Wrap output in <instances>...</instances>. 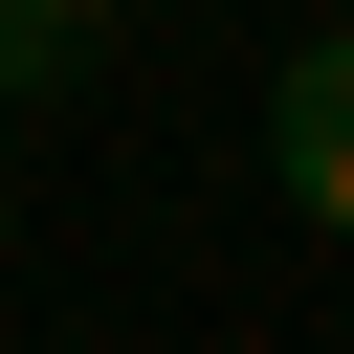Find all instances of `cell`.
<instances>
[{
    "label": "cell",
    "instance_id": "1",
    "mask_svg": "<svg viewBox=\"0 0 354 354\" xmlns=\"http://www.w3.org/2000/svg\"><path fill=\"white\" fill-rule=\"evenodd\" d=\"M266 177H288V199H310V221L354 243V22L266 66Z\"/></svg>",
    "mask_w": 354,
    "mask_h": 354
},
{
    "label": "cell",
    "instance_id": "2",
    "mask_svg": "<svg viewBox=\"0 0 354 354\" xmlns=\"http://www.w3.org/2000/svg\"><path fill=\"white\" fill-rule=\"evenodd\" d=\"M88 66H111V0H0V111H44Z\"/></svg>",
    "mask_w": 354,
    "mask_h": 354
}]
</instances>
